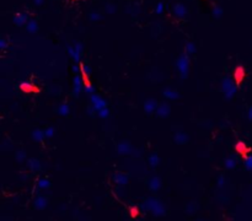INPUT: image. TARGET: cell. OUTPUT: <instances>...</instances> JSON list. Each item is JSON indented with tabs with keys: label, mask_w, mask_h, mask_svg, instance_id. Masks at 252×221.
Here are the masks:
<instances>
[{
	"label": "cell",
	"mask_w": 252,
	"mask_h": 221,
	"mask_svg": "<svg viewBox=\"0 0 252 221\" xmlns=\"http://www.w3.org/2000/svg\"><path fill=\"white\" fill-rule=\"evenodd\" d=\"M173 12H175L176 16L182 17V16H185V14H186V8H185L182 4H177V5H175V8H173Z\"/></svg>",
	"instance_id": "obj_1"
},
{
	"label": "cell",
	"mask_w": 252,
	"mask_h": 221,
	"mask_svg": "<svg viewBox=\"0 0 252 221\" xmlns=\"http://www.w3.org/2000/svg\"><path fill=\"white\" fill-rule=\"evenodd\" d=\"M245 76V71H244V68L242 66H239L236 70H235V80L237 81V84H240L242 81Z\"/></svg>",
	"instance_id": "obj_2"
},
{
	"label": "cell",
	"mask_w": 252,
	"mask_h": 221,
	"mask_svg": "<svg viewBox=\"0 0 252 221\" xmlns=\"http://www.w3.org/2000/svg\"><path fill=\"white\" fill-rule=\"evenodd\" d=\"M26 18H27L26 15H20V14H19V15H16V16L14 17V21H15L16 25H22Z\"/></svg>",
	"instance_id": "obj_3"
},
{
	"label": "cell",
	"mask_w": 252,
	"mask_h": 221,
	"mask_svg": "<svg viewBox=\"0 0 252 221\" xmlns=\"http://www.w3.org/2000/svg\"><path fill=\"white\" fill-rule=\"evenodd\" d=\"M27 30H28L31 33H34L36 30H37V24H36V21H33V20L28 21V24H27Z\"/></svg>",
	"instance_id": "obj_4"
},
{
	"label": "cell",
	"mask_w": 252,
	"mask_h": 221,
	"mask_svg": "<svg viewBox=\"0 0 252 221\" xmlns=\"http://www.w3.org/2000/svg\"><path fill=\"white\" fill-rule=\"evenodd\" d=\"M44 205H46V200H44V198H42V197L38 198L37 201H36V207H38L40 209H43Z\"/></svg>",
	"instance_id": "obj_5"
},
{
	"label": "cell",
	"mask_w": 252,
	"mask_h": 221,
	"mask_svg": "<svg viewBox=\"0 0 252 221\" xmlns=\"http://www.w3.org/2000/svg\"><path fill=\"white\" fill-rule=\"evenodd\" d=\"M236 150H237L239 152H241V154H245V151H247V147H246L242 143H239V144L236 145Z\"/></svg>",
	"instance_id": "obj_6"
},
{
	"label": "cell",
	"mask_w": 252,
	"mask_h": 221,
	"mask_svg": "<svg viewBox=\"0 0 252 221\" xmlns=\"http://www.w3.org/2000/svg\"><path fill=\"white\" fill-rule=\"evenodd\" d=\"M163 9H164L163 4L159 3V4H157V6H156V12H157V14H161V12H163Z\"/></svg>",
	"instance_id": "obj_7"
},
{
	"label": "cell",
	"mask_w": 252,
	"mask_h": 221,
	"mask_svg": "<svg viewBox=\"0 0 252 221\" xmlns=\"http://www.w3.org/2000/svg\"><path fill=\"white\" fill-rule=\"evenodd\" d=\"M47 186H49V183L47 181H41L40 182V187H47Z\"/></svg>",
	"instance_id": "obj_8"
},
{
	"label": "cell",
	"mask_w": 252,
	"mask_h": 221,
	"mask_svg": "<svg viewBox=\"0 0 252 221\" xmlns=\"http://www.w3.org/2000/svg\"><path fill=\"white\" fill-rule=\"evenodd\" d=\"M220 14H221V10H220L219 8H215V9H214V15H215V16H219Z\"/></svg>",
	"instance_id": "obj_9"
},
{
	"label": "cell",
	"mask_w": 252,
	"mask_h": 221,
	"mask_svg": "<svg viewBox=\"0 0 252 221\" xmlns=\"http://www.w3.org/2000/svg\"><path fill=\"white\" fill-rule=\"evenodd\" d=\"M91 18H92V20H97V18H100V16H97V15L94 14V15H91Z\"/></svg>",
	"instance_id": "obj_10"
},
{
	"label": "cell",
	"mask_w": 252,
	"mask_h": 221,
	"mask_svg": "<svg viewBox=\"0 0 252 221\" xmlns=\"http://www.w3.org/2000/svg\"><path fill=\"white\" fill-rule=\"evenodd\" d=\"M42 2H43V0H34L36 5H41V4H42Z\"/></svg>",
	"instance_id": "obj_11"
}]
</instances>
